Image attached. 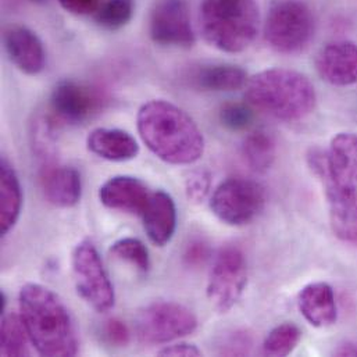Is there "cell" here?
Here are the masks:
<instances>
[{"label":"cell","instance_id":"cb8c5ba5","mask_svg":"<svg viewBox=\"0 0 357 357\" xmlns=\"http://www.w3.org/2000/svg\"><path fill=\"white\" fill-rule=\"evenodd\" d=\"M302 338L301 330L292 323H284L268 333L263 342V355L284 357L291 355Z\"/></svg>","mask_w":357,"mask_h":357},{"label":"cell","instance_id":"ffe728a7","mask_svg":"<svg viewBox=\"0 0 357 357\" xmlns=\"http://www.w3.org/2000/svg\"><path fill=\"white\" fill-rule=\"evenodd\" d=\"M193 86L211 92H232L246 86L248 74L243 68L234 64H210L195 70L192 77Z\"/></svg>","mask_w":357,"mask_h":357},{"label":"cell","instance_id":"83f0119b","mask_svg":"<svg viewBox=\"0 0 357 357\" xmlns=\"http://www.w3.org/2000/svg\"><path fill=\"white\" fill-rule=\"evenodd\" d=\"M211 188V177L206 170H197L188 176L185 181V192L190 202L202 203Z\"/></svg>","mask_w":357,"mask_h":357},{"label":"cell","instance_id":"4dcf8cb0","mask_svg":"<svg viewBox=\"0 0 357 357\" xmlns=\"http://www.w3.org/2000/svg\"><path fill=\"white\" fill-rule=\"evenodd\" d=\"M59 3L74 15H91L98 11L102 0H59Z\"/></svg>","mask_w":357,"mask_h":357},{"label":"cell","instance_id":"d4e9b609","mask_svg":"<svg viewBox=\"0 0 357 357\" xmlns=\"http://www.w3.org/2000/svg\"><path fill=\"white\" fill-rule=\"evenodd\" d=\"M134 10V0H102L95 13V20L102 28L114 31L126 26L131 21Z\"/></svg>","mask_w":357,"mask_h":357},{"label":"cell","instance_id":"277c9868","mask_svg":"<svg viewBox=\"0 0 357 357\" xmlns=\"http://www.w3.org/2000/svg\"><path fill=\"white\" fill-rule=\"evenodd\" d=\"M245 99L249 106L281 121H299L310 116L317 93L310 79L294 70H264L248 79Z\"/></svg>","mask_w":357,"mask_h":357},{"label":"cell","instance_id":"4fadbf2b","mask_svg":"<svg viewBox=\"0 0 357 357\" xmlns=\"http://www.w3.org/2000/svg\"><path fill=\"white\" fill-rule=\"evenodd\" d=\"M319 75L335 86L357 84V45L352 40H335L324 46L316 59Z\"/></svg>","mask_w":357,"mask_h":357},{"label":"cell","instance_id":"484cf974","mask_svg":"<svg viewBox=\"0 0 357 357\" xmlns=\"http://www.w3.org/2000/svg\"><path fill=\"white\" fill-rule=\"evenodd\" d=\"M110 253L116 259L132 264L144 274H146L151 268L149 252L146 246L137 238H123L116 241L110 248Z\"/></svg>","mask_w":357,"mask_h":357},{"label":"cell","instance_id":"7c38bea8","mask_svg":"<svg viewBox=\"0 0 357 357\" xmlns=\"http://www.w3.org/2000/svg\"><path fill=\"white\" fill-rule=\"evenodd\" d=\"M50 109L59 121L81 124L98 113L100 98L88 86L73 81H63L52 92Z\"/></svg>","mask_w":357,"mask_h":357},{"label":"cell","instance_id":"d6986e66","mask_svg":"<svg viewBox=\"0 0 357 357\" xmlns=\"http://www.w3.org/2000/svg\"><path fill=\"white\" fill-rule=\"evenodd\" d=\"M86 146L93 155L109 162H128L139 155L135 138L119 128H96L86 139Z\"/></svg>","mask_w":357,"mask_h":357},{"label":"cell","instance_id":"9c48e42d","mask_svg":"<svg viewBox=\"0 0 357 357\" xmlns=\"http://www.w3.org/2000/svg\"><path fill=\"white\" fill-rule=\"evenodd\" d=\"M266 192L260 183L246 178H229L217 186L210 208L214 215L234 227L252 222L264 208Z\"/></svg>","mask_w":357,"mask_h":357},{"label":"cell","instance_id":"7402d4cb","mask_svg":"<svg viewBox=\"0 0 357 357\" xmlns=\"http://www.w3.org/2000/svg\"><path fill=\"white\" fill-rule=\"evenodd\" d=\"M242 155L253 172L266 173L271 169L275 160V141L266 131H255L245 138L242 145Z\"/></svg>","mask_w":357,"mask_h":357},{"label":"cell","instance_id":"f1b7e54d","mask_svg":"<svg viewBox=\"0 0 357 357\" xmlns=\"http://www.w3.org/2000/svg\"><path fill=\"white\" fill-rule=\"evenodd\" d=\"M102 335L107 344L113 347H127L130 342V330L128 327L117 319H110L105 321L102 327Z\"/></svg>","mask_w":357,"mask_h":357},{"label":"cell","instance_id":"7a4b0ae2","mask_svg":"<svg viewBox=\"0 0 357 357\" xmlns=\"http://www.w3.org/2000/svg\"><path fill=\"white\" fill-rule=\"evenodd\" d=\"M137 124L144 144L169 165H193L203 156L204 137L197 124L167 100L145 103L138 112Z\"/></svg>","mask_w":357,"mask_h":357},{"label":"cell","instance_id":"4316f807","mask_svg":"<svg viewBox=\"0 0 357 357\" xmlns=\"http://www.w3.org/2000/svg\"><path fill=\"white\" fill-rule=\"evenodd\" d=\"M220 121L231 131H243L252 124L253 112L245 105L228 103L220 112Z\"/></svg>","mask_w":357,"mask_h":357},{"label":"cell","instance_id":"9a60e30c","mask_svg":"<svg viewBox=\"0 0 357 357\" xmlns=\"http://www.w3.org/2000/svg\"><path fill=\"white\" fill-rule=\"evenodd\" d=\"M149 197L148 186L131 176L112 177L99 189V199L107 208L128 214L142 215Z\"/></svg>","mask_w":357,"mask_h":357},{"label":"cell","instance_id":"ac0fdd59","mask_svg":"<svg viewBox=\"0 0 357 357\" xmlns=\"http://www.w3.org/2000/svg\"><path fill=\"white\" fill-rule=\"evenodd\" d=\"M40 188L46 200L60 208L75 206L82 193L79 173L68 166H47L40 174Z\"/></svg>","mask_w":357,"mask_h":357},{"label":"cell","instance_id":"603a6c76","mask_svg":"<svg viewBox=\"0 0 357 357\" xmlns=\"http://www.w3.org/2000/svg\"><path fill=\"white\" fill-rule=\"evenodd\" d=\"M28 341L25 326L21 316L11 313L1 321L0 331V355L1 356L21 357L28 355Z\"/></svg>","mask_w":357,"mask_h":357},{"label":"cell","instance_id":"30bf717a","mask_svg":"<svg viewBox=\"0 0 357 357\" xmlns=\"http://www.w3.org/2000/svg\"><path fill=\"white\" fill-rule=\"evenodd\" d=\"M248 284V263L236 246L222 248L208 274L206 295L218 313L229 312L241 299Z\"/></svg>","mask_w":357,"mask_h":357},{"label":"cell","instance_id":"8992f818","mask_svg":"<svg viewBox=\"0 0 357 357\" xmlns=\"http://www.w3.org/2000/svg\"><path fill=\"white\" fill-rule=\"evenodd\" d=\"M316 21L302 0H274L264 22V38L281 54L303 52L314 38Z\"/></svg>","mask_w":357,"mask_h":357},{"label":"cell","instance_id":"2e32d148","mask_svg":"<svg viewBox=\"0 0 357 357\" xmlns=\"http://www.w3.org/2000/svg\"><path fill=\"white\" fill-rule=\"evenodd\" d=\"M298 306L305 320L316 328H327L335 324L338 309L334 289L327 282H312L298 296Z\"/></svg>","mask_w":357,"mask_h":357},{"label":"cell","instance_id":"e0dca14e","mask_svg":"<svg viewBox=\"0 0 357 357\" xmlns=\"http://www.w3.org/2000/svg\"><path fill=\"white\" fill-rule=\"evenodd\" d=\"M142 218L149 239L158 246L167 245L177 228V207L173 197L163 190L151 193Z\"/></svg>","mask_w":357,"mask_h":357},{"label":"cell","instance_id":"3957f363","mask_svg":"<svg viewBox=\"0 0 357 357\" xmlns=\"http://www.w3.org/2000/svg\"><path fill=\"white\" fill-rule=\"evenodd\" d=\"M20 316L29 342L39 355L70 357L78 354L74 320L63 301L40 284H25L20 291Z\"/></svg>","mask_w":357,"mask_h":357},{"label":"cell","instance_id":"5bb4252c","mask_svg":"<svg viewBox=\"0 0 357 357\" xmlns=\"http://www.w3.org/2000/svg\"><path fill=\"white\" fill-rule=\"evenodd\" d=\"M4 49L18 70L38 75L45 70L46 53L39 36L26 26L13 25L4 31Z\"/></svg>","mask_w":357,"mask_h":357},{"label":"cell","instance_id":"d6a6232c","mask_svg":"<svg viewBox=\"0 0 357 357\" xmlns=\"http://www.w3.org/2000/svg\"><path fill=\"white\" fill-rule=\"evenodd\" d=\"M32 1H36V3H43V1H46V0H32Z\"/></svg>","mask_w":357,"mask_h":357},{"label":"cell","instance_id":"f546056e","mask_svg":"<svg viewBox=\"0 0 357 357\" xmlns=\"http://www.w3.org/2000/svg\"><path fill=\"white\" fill-rule=\"evenodd\" d=\"M208 256H210L208 245L204 241L196 239L186 246L183 259L189 267H199L206 263Z\"/></svg>","mask_w":357,"mask_h":357},{"label":"cell","instance_id":"6da1fadb","mask_svg":"<svg viewBox=\"0 0 357 357\" xmlns=\"http://www.w3.org/2000/svg\"><path fill=\"white\" fill-rule=\"evenodd\" d=\"M307 165L321 182L335 236L357 242V134L341 132L328 151L312 148Z\"/></svg>","mask_w":357,"mask_h":357},{"label":"cell","instance_id":"1f68e13d","mask_svg":"<svg viewBox=\"0 0 357 357\" xmlns=\"http://www.w3.org/2000/svg\"><path fill=\"white\" fill-rule=\"evenodd\" d=\"M159 356H172V357H197L202 356L200 349H197L195 345L189 344H176L163 348L159 352Z\"/></svg>","mask_w":357,"mask_h":357},{"label":"cell","instance_id":"52a82bcc","mask_svg":"<svg viewBox=\"0 0 357 357\" xmlns=\"http://www.w3.org/2000/svg\"><path fill=\"white\" fill-rule=\"evenodd\" d=\"M197 319L192 310L174 302H155L144 307L135 319V331L141 342L169 344L193 334Z\"/></svg>","mask_w":357,"mask_h":357},{"label":"cell","instance_id":"44dd1931","mask_svg":"<svg viewBox=\"0 0 357 357\" xmlns=\"http://www.w3.org/2000/svg\"><path fill=\"white\" fill-rule=\"evenodd\" d=\"M22 208V189L13 166L0 162V231L4 236L18 221Z\"/></svg>","mask_w":357,"mask_h":357},{"label":"cell","instance_id":"8fae6325","mask_svg":"<svg viewBox=\"0 0 357 357\" xmlns=\"http://www.w3.org/2000/svg\"><path fill=\"white\" fill-rule=\"evenodd\" d=\"M149 32L160 46L192 47L195 32L185 0H160L152 11Z\"/></svg>","mask_w":357,"mask_h":357},{"label":"cell","instance_id":"ba28073f","mask_svg":"<svg viewBox=\"0 0 357 357\" xmlns=\"http://www.w3.org/2000/svg\"><path fill=\"white\" fill-rule=\"evenodd\" d=\"M71 266L78 295L96 312H109L116 302L114 288L91 241H82L75 246Z\"/></svg>","mask_w":357,"mask_h":357},{"label":"cell","instance_id":"5b68a950","mask_svg":"<svg viewBox=\"0 0 357 357\" xmlns=\"http://www.w3.org/2000/svg\"><path fill=\"white\" fill-rule=\"evenodd\" d=\"M199 20L204 40L225 53L246 50L260 28L256 0H202Z\"/></svg>","mask_w":357,"mask_h":357}]
</instances>
